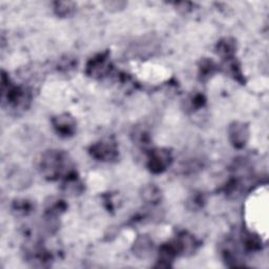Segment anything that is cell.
Masks as SVG:
<instances>
[{
  "mask_svg": "<svg viewBox=\"0 0 269 269\" xmlns=\"http://www.w3.org/2000/svg\"><path fill=\"white\" fill-rule=\"evenodd\" d=\"M66 158L64 154L51 151L41 161V170L50 179L57 178L66 168Z\"/></svg>",
  "mask_w": 269,
  "mask_h": 269,
  "instance_id": "obj_1",
  "label": "cell"
},
{
  "mask_svg": "<svg viewBox=\"0 0 269 269\" xmlns=\"http://www.w3.org/2000/svg\"><path fill=\"white\" fill-rule=\"evenodd\" d=\"M115 148L111 144H105V143H101L98 144L94 148V154L97 158L99 159H112L115 157Z\"/></svg>",
  "mask_w": 269,
  "mask_h": 269,
  "instance_id": "obj_5",
  "label": "cell"
},
{
  "mask_svg": "<svg viewBox=\"0 0 269 269\" xmlns=\"http://www.w3.org/2000/svg\"><path fill=\"white\" fill-rule=\"evenodd\" d=\"M55 128L58 130V132L67 136V134L74 132L75 123L74 120L68 117L67 115H64L55 120Z\"/></svg>",
  "mask_w": 269,
  "mask_h": 269,
  "instance_id": "obj_4",
  "label": "cell"
},
{
  "mask_svg": "<svg viewBox=\"0 0 269 269\" xmlns=\"http://www.w3.org/2000/svg\"><path fill=\"white\" fill-rule=\"evenodd\" d=\"M247 136L248 133L243 124L236 123L234 127H231L230 137L232 138V142H234L237 146H243L246 142Z\"/></svg>",
  "mask_w": 269,
  "mask_h": 269,
  "instance_id": "obj_3",
  "label": "cell"
},
{
  "mask_svg": "<svg viewBox=\"0 0 269 269\" xmlns=\"http://www.w3.org/2000/svg\"><path fill=\"white\" fill-rule=\"evenodd\" d=\"M169 154L164 150H155L150 158V167L154 172L160 173L169 164Z\"/></svg>",
  "mask_w": 269,
  "mask_h": 269,
  "instance_id": "obj_2",
  "label": "cell"
}]
</instances>
